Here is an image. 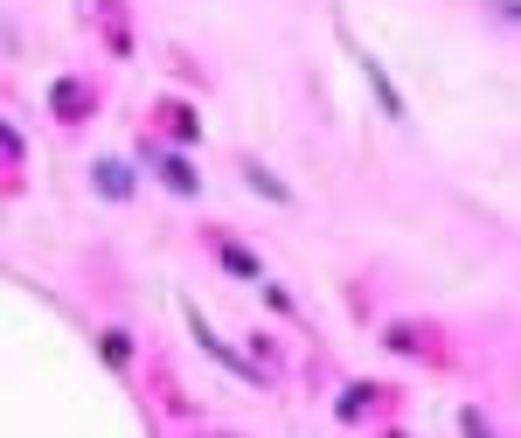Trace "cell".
I'll use <instances>...</instances> for the list:
<instances>
[{
  "label": "cell",
  "instance_id": "obj_6",
  "mask_svg": "<svg viewBox=\"0 0 521 438\" xmlns=\"http://www.w3.org/2000/svg\"><path fill=\"white\" fill-rule=\"evenodd\" d=\"M223 265H230V272H244V279H258V258H251L244 244H223Z\"/></svg>",
  "mask_w": 521,
  "mask_h": 438
},
{
  "label": "cell",
  "instance_id": "obj_1",
  "mask_svg": "<svg viewBox=\"0 0 521 438\" xmlns=\"http://www.w3.org/2000/svg\"><path fill=\"white\" fill-rule=\"evenodd\" d=\"M188 327H195V341H202V348H209L216 362H230L237 376H251V383H264V369H258V362H251V355H237V348H230V341H223V334H216V327H209V320H202L195 306H188Z\"/></svg>",
  "mask_w": 521,
  "mask_h": 438
},
{
  "label": "cell",
  "instance_id": "obj_5",
  "mask_svg": "<svg viewBox=\"0 0 521 438\" xmlns=\"http://www.w3.org/2000/svg\"><path fill=\"white\" fill-rule=\"evenodd\" d=\"M84 105H91L84 84H56V112H84Z\"/></svg>",
  "mask_w": 521,
  "mask_h": 438
},
{
  "label": "cell",
  "instance_id": "obj_9",
  "mask_svg": "<svg viewBox=\"0 0 521 438\" xmlns=\"http://www.w3.org/2000/svg\"><path fill=\"white\" fill-rule=\"evenodd\" d=\"M494 14H501V21H515V28H521V0H501Z\"/></svg>",
  "mask_w": 521,
  "mask_h": 438
},
{
  "label": "cell",
  "instance_id": "obj_2",
  "mask_svg": "<svg viewBox=\"0 0 521 438\" xmlns=\"http://www.w3.org/2000/svg\"><path fill=\"white\" fill-rule=\"evenodd\" d=\"M362 77H369V91H376L383 119H403V91H396L390 77H383V63H376V56H362Z\"/></svg>",
  "mask_w": 521,
  "mask_h": 438
},
{
  "label": "cell",
  "instance_id": "obj_7",
  "mask_svg": "<svg viewBox=\"0 0 521 438\" xmlns=\"http://www.w3.org/2000/svg\"><path fill=\"white\" fill-rule=\"evenodd\" d=\"M244 174H251V188H258V195H271V202H285V181H271L264 167H244Z\"/></svg>",
  "mask_w": 521,
  "mask_h": 438
},
{
  "label": "cell",
  "instance_id": "obj_4",
  "mask_svg": "<svg viewBox=\"0 0 521 438\" xmlns=\"http://www.w3.org/2000/svg\"><path fill=\"white\" fill-rule=\"evenodd\" d=\"M160 167H167V188H181V195H195V188H202V174H195L188 160H174V153H167Z\"/></svg>",
  "mask_w": 521,
  "mask_h": 438
},
{
  "label": "cell",
  "instance_id": "obj_3",
  "mask_svg": "<svg viewBox=\"0 0 521 438\" xmlns=\"http://www.w3.org/2000/svg\"><path fill=\"white\" fill-rule=\"evenodd\" d=\"M98 195H132V160H98Z\"/></svg>",
  "mask_w": 521,
  "mask_h": 438
},
{
  "label": "cell",
  "instance_id": "obj_8",
  "mask_svg": "<svg viewBox=\"0 0 521 438\" xmlns=\"http://www.w3.org/2000/svg\"><path fill=\"white\" fill-rule=\"evenodd\" d=\"M105 362H132V341H126V334H105Z\"/></svg>",
  "mask_w": 521,
  "mask_h": 438
}]
</instances>
